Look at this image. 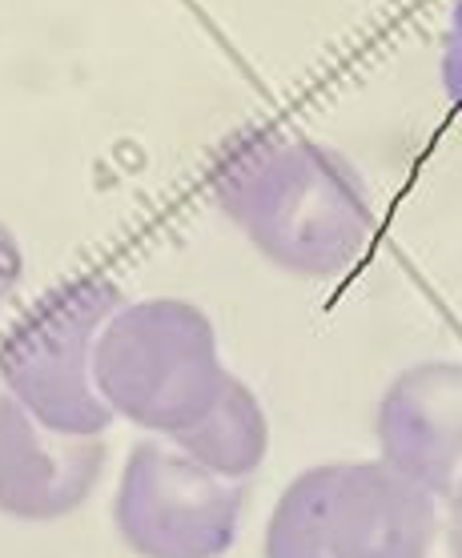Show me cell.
Segmentation results:
<instances>
[{"label":"cell","instance_id":"obj_11","mask_svg":"<svg viewBox=\"0 0 462 558\" xmlns=\"http://www.w3.org/2000/svg\"><path fill=\"white\" fill-rule=\"evenodd\" d=\"M447 546L450 558H462V483L450 495V514H447Z\"/></svg>","mask_w":462,"mask_h":558},{"label":"cell","instance_id":"obj_10","mask_svg":"<svg viewBox=\"0 0 462 558\" xmlns=\"http://www.w3.org/2000/svg\"><path fill=\"white\" fill-rule=\"evenodd\" d=\"M21 266H25V257H21V245H16L13 229L0 221V302L13 293V286L21 281Z\"/></svg>","mask_w":462,"mask_h":558},{"label":"cell","instance_id":"obj_9","mask_svg":"<svg viewBox=\"0 0 462 558\" xmlns=\"http://www.w3.org/2000/svg\"><path fill=\"white\" fill-rule=\"evenodd\" d=\"M442 89L462 113V0L450 9V25L442 37Z\"/></svg>","mask_w":462,"mask_h":558},{"label":"cell","instance_id":"obj_5","mask_svg":"<svg viewBox=\"0 0 462 558\" xmlns=\"http://www.w3.org/2000/svg\"><path fill=\"white\" fill-rule=\"evenodd\" d=\"M245 490L169 438L129 450L113 495L117 538L137 558H221L238 538Z\"/></svg>","mask_w":462,"mask_h":558},{"label":"cell","instance_id":"obj_6","mask_svg":"<svg viewBox=\"0 0 462 558\" xmlns=\"http://www.w3.org/2000/svg\"><path fill=\"white\" fill-rule=\"evenodd\" d=\"M378 458L435 498L462 483V366L418 362L386 386L378 402Z\"/></svg>","mask_w":462,"mask_h":558},{"label":"cell","instance_id":"obj_7","mask_svg":"<svg viewBox=\"0 0 462 558\" xmlns=\"http://www.w3.org/2000/svg\"><path fill=\"white\" fill-rule=\"evenodd\" d=\"M101 438L40 426L13 393H0V510L25 522L77 514L105 474Z\"/></svg>","mask_w":462,"mask_h":558},{"label":"cell","instance_id":"obj_3","mask_svg":"<svg viewBox=\"0 0 462 558\" xmlns=\"http://www.w3.org/2000/svg\"><path fill=\"white\" fill-rule=\"evenodd\" d=\"M438 498L370 462L302 470L273 502L262 558H430Z\"/></svg>","mask_w":462,"mask_h":558},{"label":"cell","instance_id":"obj_4","mask_svg":"<svg viewBox=\"0 0 462 558\" xmlns=\"http://www.w3.org/2000/svg\"><path fill=\"white\" fill-rule=\"evenodd\" d=\"M121 290L109 278L64 281L28 310L0 354L4 393L57 434L101 438L113 426L93 374V350L105 322L117 314Z\"/></svg>","mask_w":462,"mask_h":558},{"label":"cell","instance_id":"obj_1","mask_svg":"<svg viewBox=\"0 0 462 558\" xmlns=\"http://www.w3.org/2000/svg\"><path fill=\"white\" fill-rule=\"evenodd\" d=\"M221 214L294 278H338L374 242L366 181L338 149L306 137H250L214 178Z\"/></svg>","mask_w":462,"mask_h":558},{"label":"cell","instance_id":"obj_8","mask_svg":"<svg viewBox=\"0 0 462 558\" xmlns=\"http://www.w3.org/2000/svg\"><path fill=\"white\" fill-rule=\"evenodd\" d=\"M169 442L181 446L185 454L197 458L202 466H209L221 478L242 483L270 454V418L257 402V393L230 374L226 390L206 418Z\"/></svg>","mask_w":462,"mask_h":558},{"label":"cell","instance_id":"obj_2","mask_svg":"<svg viewBox=\"0 0 462 558\" xmlns=\"http://www.w3.org/2000/svg\"><path fill=\"white\" fill-rule=\"evenodd\" d=\"M105 407L157 438H178L206 418L230 369L206 310L181 298L117 305L93 350Z\"/></svg>","mask_w":462,"mask_h":558}]
</instances>
